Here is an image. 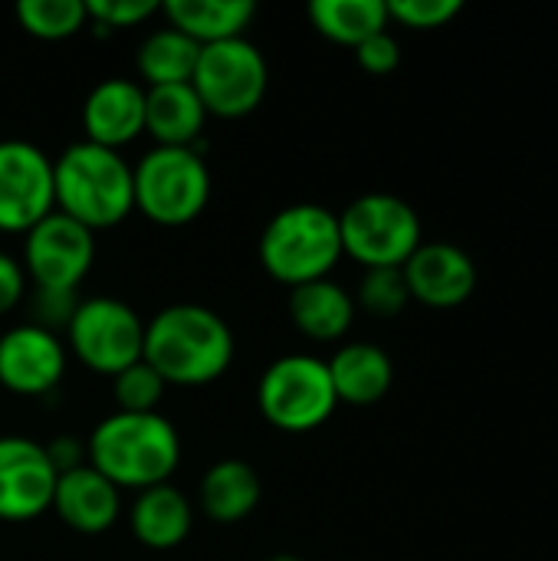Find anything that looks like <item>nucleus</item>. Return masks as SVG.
<instances>
[{"label": "nucleus", "mask_w": 558, "mask_h": 561, "mask_svg": "<svg viewBox=\"0 0 558 561\" xmlns=\"http://www.w3.org/2000/svg\"><path fill=\"white\" fill-rule=\"evenodd\" d=\"M135 210L158 227L197 220L210 201V171L201 148H151L135 168Z\"/></svg>", "instance_id": "obj_5"}, {"label": "nucleus", "mask_w": 558, "mask_h": 561, "mask_svg": "<svg viewBox=\"0 0 558 561\" xmlns=\"http://www.w3.org/2000/svg\"><path fill=\"white\" fill-rule=\"evenodd\" d=\"M266 561H303V559H296V556H273V559H266Z\"/></svg>", "instance_id": "obj_34"}, {"label": "nucleus", "mask_w": 558, "mask_h": 561, "mask_svg": "<svg viewBox=\"0 0 558 561\" xmlns=\"http://www.w3.org/2000/svg\"><path fill=\"white\" fill-rule=\"evenodd\" d=\"M86 141L102 148H125L145 131V85L132 79H102L82 102Z\"/></svg>", "instance_id": "obj_15"}, {"label": "nucleus", "mask_w": 558, "mask_h": 561, "mask_svg": "<svg viewBox=\"0 0 558 561\" xmlns=\"http://www.w3.org/2000/svg\"><path fill=\"white\" fill-rule=\"evenodd\" d=\"M289 319L312 342H339L355 322V299L332 279L306 283L289 293Z\"/></svg>", "instance_id": "obj_20"}, {"label": "nucleus", "mask_w": 558, "mask_h": 561, "mask_svg": "<svg viewBox=\"0 0 558 561\" xmlns=\"http://www.w3.org/2000/svg\"><path fill=\"white\" fill-rule=\"evenodd\" d=\"M207 108L191 82L145 89V131L158 148H201Z\"/></svg>", "instance_id": "obj_17"}, {"label": "nucleus", "mask_w": 558, "mask_h": 561, "mask_svg": "<svg viewBox=\"0 0 558 561\" xmlns=\"http://www.w3.org/2000/svg\"><path fill=\"white\" fill-rule=\"evenodd\" d=\"M237 342L230 325L207 306L178 302L145 322L141 362L158 371L164 385L204 388L227 375Z\"/></svg>", "instance_id": "obj_1"}, {"label": "nucleus", "mask_w": 558, "mask_h": 561, "mask_svg": "<svg viewBox=\"0 0 558 561\" xmlns=\"http://www.w3.org/2000/svg\"><path fill=\"white\" fill-rule=\"evenodd\" d=\"M342 253L365 270H401L424 243L418 210L395 194H362L339 214Z\"/></svg>", "instance_id": "obj_6"}, {"label": "nucleus", "mask_w": 558, "mask_h": 561, "mask_svg": "<svg viewBox=\"0 0 558 561\" xmlns=\"http://www.w3.org/2000/svg\"><path fill=\"white\" fill-rule=\"evenodd\" d=\"M411 302L401 270H365L358 283V306L378 319H395Z\"/></svg>", "instance_id": "obj_27"}, {"label": "nucleus", "mask_w": 558, "mask_h": 561, "mask_svg": "<svg viewBox=\"0 0 558 561\" xmlns=\"http://www.w3.org/2000/svg\"><path fill=\"white\" fill-rule=\"evenodd\" d=\"M260 496H263V483H260L257 470L243 460L214 463L204 473L201 490H197L204 516L220 526H234V523L247 519L257 510Z\"/></svg>", "instance_id": "obj_22"}, {"label": "nucleus", "mask_w": 558, "mask_h": 561, "mask_svg": "<svg viewBox=\"0 0 558 561\" xmlns=\"http://www.w3.org/2000/svg\"><path fill=\"white\" fill-rule=\"evenodd\" d=\"M342 256L339 214L322 204H289L260 233L263 270L289 289L329 279Z\"/></svg>", "instance_id": "obj_4"}, {"label": "nucleus", "mask_w": 558, "mask_h": 561, "mask_svg": "<svg viewBox=\"0 0 558 561\" xmlns=\"http://www.w3.org/2000/svg\"><path fill=\"white\" fill-rule=\"evenodd\" d=\"M464 10L460 0H391L388 20H398L408 30H441Z\"/></svg>", "instance_id": "obj_29"}, {"label": "nucleus", "mask_w": 558, "mask_h": 561, "mask_svg": "<svg viewBox=\"0 0 558 561\" xmlns=\"http://www.w3.org/2000/svg\"><path fill=\"white\" fill-rule=\"evenodd\" d=\"M53 510L72 533L102 536L115 526L122 500H118V490L86 463L56 480Z\"/></svg>", "instance_id": "obj_16"}, {"label": "nucleus", "mask_w": 558, "mask_h": 561, "mask_svg": "<svg viewBox=\"0 0 558 561\" xmlns=\"http://www.w3.org/2000/svg\"><path fill=\"white\" fill-rule=\"evenodd\" d=\"M23 273L36 289L76 293L95 263V233L53 210L23 233Z\"/></svg>", "instance_id": "obj_10"}, {"label": "nucleus", "mask_w": 558, "mask_h": 561, "mask_svg": "<svg viewBox=\"0 0 558 561\" xmlns=\"http://www.w3.org/2000/svg\"><path fill=\"white\" fill-rule=\"evenodd\" d=\"M128 526H132V536L145 549L168 552V549H178L191 536L194 513H191L187 496L178 486L161 483V486L138 493V500L128 513Z\"/></svg>", "instance_id": "obj_19"}, {"label": "nucleus", "mask_w": 558, "mask_h": 561, "mask_svg": "<svg viewBox=\"0 0 558 561\" xmlns=\"http://www.w3.org/2000/svg\"><path fill=\"white\" fill-rule=\"evenodd\" d=\"M43 447H46V457H49V463H53L56 477L72 473V470H79V467H86V463H89V457H86V444H82L79 437L59 434V437H53V440H49V444H43Z\"/></svg>", "instance_id": "obj_33"}, {"label": "nucleus", "mask_w": 558, "mask_h": 561, "mask_svg": "<svg viewBox=\"0 0 558 561\" xmlns=\"http://www.w3.org/2000/svg\"><path fill=\"white\" fill-rule=\"evenodd\" d=\"M56 210L86 230L118 227L135 210L132 164L102 145L76 141L53 161Z\"/></svg>", "instance_id": "obj_3"}, {"label": "nucleus", "mask_w": 558, "mask_h": 561, "mask_svg": "<svg viewBox=\"0 0 558 561\" xmlns=\"http://www.w3.org/2000/svg\"><path fill=\"white\" fill-rule=\"evenodd\" d=\"M26 296V273L10 253L0 250V316L13 312Z\"/></svg>", "instance_id": "obj_32"}, {"label": "nucleus", "mask_w": 558, "mask_h": 561, "mask_svg": "<svg viewBox=\"0 0 558 561\" xmlns=\"http://www.w3.org/2000/svg\"><path fill=\"white\" fill-rule=\"evenodd\" d=\"M76 309H79V296L66 293V289H33V296H30L33 325H39L53 335L69 329Z\"/></svg>", "instance_id": "obj_30"}, {"label": "nucleus", "mask_w": 558, "mask_h": 561, "mask_svg": "<svg viewBox=\"0 0 558 561\" xmlns=\"http://www.w3.org/2000/svg\"><path fill=\"white\" fill-rule=\"evenodd\" d=\"M411 299L431 309H457L477 289V263L457 243H421L401 266Z\"/></svg>", "instance_id": "obj_14"}, {"label": "nucleus", "mask_w": 558, "mask_h": 561, "mask_svg": "<svg viewBox=\"0 0 558 561\" xmlns=\"http://www.w3.org/2000/svg\"><path fill=\"white\" fill-rule=\"evenodd\" d=\"M66 345L59 335L23 322L0 335V385L10 394L43 398L59 388L66 375Z\"/></svg>", "instance_id": "obj_13"}, {"label": "nucleus", "mask_w": 558, "mask_h": 561, "mask_svg": "<svg viewBox=\"0 0 558 561\" xmlns=\"http://www.w3.org/2000/svg\"><path fill=\"white\" fill-rule=\"evenodd\" d=\"M309 23L329 43L355 49L368 36L385 33L391 20L385 0H312Z\"/></svg>", "instance_id": "obj_23"}, {"label": "nucleus", "mask_w": 558, "mask_h": 561, "mask_svg": "<svg viewBox=\"0 0 558 561\" xmlns=\"http://www.w3.org/2000/svg\"><path fill=\"white\" fill-rule=\"evenodd\" d=\"M53 210V158L30 141H0V233H26Z\"/></svg>", "instance_id": "obj_11"}, {"label": "nucleus", "mask_w": 558, "mask_h": 561, "mask_svg": "<svg viewBox=\"0 0 558 561\" xmlns=\"http://www.w3.org/2000/svg\"><path fill=\"white\" fill-rule=\"evenodd\" d=\"M66 345L89 371L115 378L118 371L141 362L145 322L122 299H79V309L66 329Z\"/></svg>", "instance_id": "obj_9"}, {"label": "nucleus", "mask_w": 558, "mask_h": 561, "mask_svg": "<svg viewBox=\"0 0 558 561\" xmlns=\"http://www.w3.org/2000/svg\"><path fill=\"white\" fill-rule=\"evenodd\" d=\"M13 13L23 33L46 43L69 39L89 23L82 0H20Z\"/></svg>", "instance_id": "obj_25"}, {"label": "nucleus", "mask_w": 558, "mask_h": 561, "mask_svg": "<svg viewBox=\"0 0 558 561\" xmlns=\"http://www.w3.org/2000/svg\"><path fill=\"white\" fill-rule=\"evenodd\" d=\"M191 85L201 105L207 108V115L243 118L260 108L270 89V66L257 43L237 36V39L201 46Z\"/></svg>", "instance_id": "obj_8"}, {"label": "nucleus", "mask_w": 558, "mask_h": 561, "mask_svg": "<svg viewBox=\"0 0 558 561\" xmlns=\"http://www.w3.org/2000/svg\"><path fill=\"white\" fill-rule=\"evenodd\" d=\"M56 470L30 437H0V523H30L53 510Z\"/></svg>", "instance_id": "obj_12"}, {"label": "nucleus", "mask_w": 558, "mask_h": 561, "mask_svg": "<svg viewBox=\"0 0 558 561\" xmlns=\"http://www.w3.org/2000/svg\"><path fill=\"white\" fill-rule=\"evenodd\" d=\"M257 404L266 424L283 434H309L322 427L339 408L329 362L316 355L276 358L257 385Z\"/></svg>", "instance_id": "obj_7"}, {"label": "nucleus", "mask_w": 558, "mask_h": 561, "mask_svg": "<svg viewBox=\"0 0 558 561\" xmlns=\"http://www.w3.org/2000/svg\"><path fill=\"white\" fill-rule=\"evenodd\" d=\"M155 13H161V3H155V0H89L86 3V16L99 33L138 26V23L151 20Z\"/></svg>", "instance_id": "obj_28"}, {"label": "nucleus", "mask_w": 558, "mask_h": 561, "mask_svg": "<svg viewBox=\"0 0 558 561\" xmlns=\"http://www.w3.org/2000/svg\"><path fill=\"white\" fill-rule=\"evenodd\" d=\"M329 378L339 404L372 408L395 385V365L385 348L372 342H349L329 362Z\"/></svg>", "instance_id": "obj_18"}, {"label": "nucleus", "mask_w": 558, "mask_h": 561, "mask_svg": "<svg viewBox=\"0 0 558 561\" xmlns=\"http://www.w3.org/2000/svg\"><path fill=\"white\" fill-rule=\"evenodd\" d=\"M161 13L168 16V26H174L197 46H210L243 36V30L257 16V7L250 0H171L161 3Z\"/></svg>", "instance_id": "obj_21"}, {"label": "nucleus", "mask_w": 558, "mask_h": 561, "mask_svg": "<svg viewBox=\"0 0 558 561\" xmlns=\"http://www.w3.org/2000/svg\"><path fill=\"white\" fill-rule=\"evenodd\" d=\"M112 385H115V404L125 414H158V404L168 391L158 371L148 368L145 362H135L132 368L118 371Z\"/></svg>", "instance_id": "obj_26"}, {"label": "nucleus", "mask_w": 558, "mask_h": 561, "mask_svg": "<svg viewBox=\"0 0 558 561\" xmlns=\"http://www.w3.org/2000/svg\"><path fill=\"white\" fill-rule=\"evenodd\" d=\"M197 56H201V46L194 39H187L174 26H161L141 39L135 62H138V76L145 79V89H155V85L191 82Z\"/></svg>", "instance_id": "obj_24"}, {"label": "nucleus", "mask_w": 558, "mask_h": 561, "mask_svg": "<svg viewBox=\"0 0 558 561\" xmlns=\"http://www.w3.org/2000/svg\"><path fill=\"white\" fill-rule=\"evenodd\" d=\"M86 457L115 490L141 493L171 480L181 463V437L161 414L115 411L92 427Z\"/></svg>", "instance_id": "obj_2"}, {"label": "nucleus", "mask_w": 558, "mask_h": 561, "mask_svg": "<svg viewBox=\"0 0 558 561\" xmlns=\"http://www.w3.org/2000/svg\"><path fill=\"white\" fill-rule=\"evenodd\" d=\"M355 59H358V66H362L365 72H372V76H388V72H395L398 62H401V46H398V39L385 30V33L368 36L362 46H355Z\"/></svg>", "instance_id": "obj_31"}]
</instances>
